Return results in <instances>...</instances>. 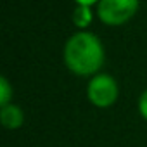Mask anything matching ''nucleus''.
I'll return each instance as SVG.
<instances>
[{
    "mask_svg": "<svg viewBox=\"0 0 147 147\" xmlns=\"http://www.w3.org/2000/svg\"><path fill=\"white\" fill-rule=\"evenodd\" d=\"M62 55L66 67L78 76H95L106 59L102 42L90 31L71 35L64 45Z\"/></svg>",
    "mask_w": 147,
    "mask_h": 147,
    "instance_id": "nucleus-1",
    "label": "nucleus"
},
{
    "mask_svg": "<svg viewBox=\"0 0 147 147\" xmlns=\"http://www.w3.org/2000/svg\"><path fill=\"white\" fill-rule=\"evenodd\" d=\"M138 7L140 0H100L97 16L106 26H121L137 14Z\"/></svg>",
    "mask_w": 147,
    "mask_h": 147,
    "instance_id": "nucleus-2",
    "label": "nucleus"
},
{
    "mask_svg": "<svg viewBox=\"0 0 147 147\" xmlns=\"http://www.w3.org/2000/svg\"><path fill=\"white\" fill-rule=\"evenodd\" d=\"M118 94H119L118 83L107 73H97L95 76L90 78L87 87V97L90 104H94L99 109L111 107L116 102Z\"/></svg>",
    "mask_w": 147,
    "mask_h": 147,
    "instance_id": "nucleus-3",
    "label": "nucleus"
},
{
    "mask_svg": "<svg viewBox=\"0 0 147 147\" xmlns=\"http://www.w3.org/2000/svg\"><path fill=\"white\" fill-rule=\"evenodd\" d=\"M0 121H2V125L7 130H18L24 123V113L19 106L9 104V106L2 107V111H0Z\"/></svg>",
    "mask_w": 147,
    "mask_h": 147,
    "instance_id": "nucleus-4",
    "label": "nucleus"
},
{
    "mask_svg": "<svg viewBox=\"0 0 147 147\" xmlns=\"http://www.w3.org/2000/svg\"><path fill=\"white\" fill-rule=\"evenodd\" d=\"M92 19H94L92 9L87 5H78L75 12H73V23H75L76 28H80V31H85V28L90 26Z\"/></svg>",
    "mask_w": 147,
    "mask_h": 147,
    "instance_id": "nucleus-5",
    "label": "nucleus"
},
{
    "mask_svg": "<svg viewBox=\"0 0 147 147\" xmlns=\"http://www.w3.org/2000/svg\"><path fill=\"white\" fill-rule=\"evenodd\" d=\"M12 85L9 83V80L5 76L0 78V106L5 107L11 104V99H12Z\"/></svg>",
    "mask_w": 147,
    "mask_h": 147,
    "instance_id": "nucleus-6",
    "label": "nucleus"
},
{
    "mask_svg": "<svg viewBox=\"0 0 147 147\" xmlns=\"http://www.w3.org/2000/svg\"><path fill=\"white\" fill-rule=\"evenodd\" d=\"M138 113H140V116L147 121V88L140 94V97H138Z\"/></svg>",
    "mask_w": 147,
    "mask_h": 147,
    "instance_id": "nucleus-7",
    "label": "nucleus"
},
{
    "mask_svg": "<svg viewBox=\"0 0 147 147\" xmlns=\"http://www.w3.org/2000/svg\"><path fill=\"white\" fill-rule=\"evenodd\" d=\"M76 5H87V7H92L94 4H99L100 0H75Z\"/></svg>",
    "mask_w": 147,
    "mask_h": 147,
    "instance_id": "nucleus-8",
    "label": "nucleus"
}]
</instances>
